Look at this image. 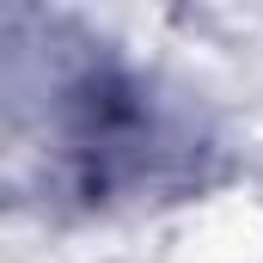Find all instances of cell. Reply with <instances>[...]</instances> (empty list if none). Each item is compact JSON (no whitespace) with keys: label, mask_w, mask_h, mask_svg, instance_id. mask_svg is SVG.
<instances>
[{"label":"cell","mask_w":263,"mask_h":263,"mask_svg":"<svg viewBox=\"0 0 263 263\" xmlns=\"http://www.w3.org/2000/svg\"><path fill=\"white\" fill-rule=\"evenodd\" d=\"M147 92L110 73L92 67L67 86V129H62V153L80 178L86 196H117V190H141L153 184V172L165 165V135L153 123V110L141 104Z\"/></svg>","instance_id":"6da1fadb"}]
</instances>
